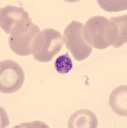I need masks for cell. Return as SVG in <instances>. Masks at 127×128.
Instances as JSON below:
<instances>
[{"mask_svg":"<svg viewBox=\"0 0 127 128\" xmlns=\"http://www.w3.org/2000/svg\"><path fill=\"white\" fill-rule=\"evenodd\" d=\"M82 34L91 47L104 50L110 46L115 48L118 39V29L112 20L103 16H94L83 25Z\"/></svg>","mask_w":127,"mask_h":128,"instance_id":"1","label":"cell"},{"mask_svg":"<svg viewBox=\"0 0 127 128\" xmlns=\"http://www.w3.org/2000/svg\"><path fill=\"white\" fill-rule=\"evenodd\" d=\"M63 36L60 32L52 28H47L35 35L32 44V54L35 60L48 62L61 50Z\"/></svg>","mask_w":127,"mask_h":128,"instance_id":"2","label":"cell"},{"mask_svg":"<svg viewBox=\"0 0 127 128\" xmlns=\"http://www.w3.org/2000/svg\"><path fill=\"white\" fill-rule=\"evenodd\" d=\"M34 24L23 8L8 5L1 8L0 26L7 34L15 35L26 32Z\"/></svg>","mask_w":127,"mask_h":128,"instance_id":"3","label":"cell"},{"mask_svg":"<svg viewBox=\"0 0 127 128\" xmlns=\"http://www.w3.org/2000/svg\"><path fill=\"white\" fill-rule=\"evenodd\" d=\"M83 24L73 20L64 32L63 40L66 48L77 61H82L91 54L92 48L85 40L82 34Z\"/></svg>","mask_w":127,"mask_h":128,"instance_id":"4","label":"cell"},{"mask_svg":"<svg viewBox=\"0 0 127 128\" xmlns=\"http://www.w3.org/2000/svg\"><path fill=\"white\" fill-rule=\"evenodd\" d=\"M25 75L19 64L11 60L0 63V91L3 94H12L22 87Z\"/></svg>","mask_w":127,"mask_h":128,"instance_id":"5","label":"cell"},{"mask_svg":"<svg viewBox=\"0 0 127 128\" xmlns=\"http://www.w3.org/2000/svg\"><path fill=\"white\" fill-rule=\"evenodd\" d=\"M40 32L38 26L34 24L26 32L10 35L9 44L15 54L19 56H28L32 54V44L35 35Z\"/></svg>","mask_w":127,"mask_h":128,"instance_id":"6","label":"cell"},{"mask_svg":"<svg viewBox=\"0 0 127 128\" xmlns=\"http://www.w3.org/2000/svg\"><path fill=\"white\" fill-rule=\"evenodd\" d=\"M98 122L96 116L89 110H80L73 114L68 121L69 128H96Z\"/></svg>","mask_w":127,"mask_h":128,"instance_id":"7","label":"cell"},{"mask_svg":"<svg viewBox=\"0 0 127 128\" xmlns=\"http://www.w3.org/2000/svg\"><path fill=\"white\" fill-rule=\"evenodd\" d=\"M109 105L113 112L127 116V86L121 85L113 90L109 97Z\"/></svg>","mask_w":127,"mask_h":128,"instance_id":"8","label":"cell"},{"mask_svg":"<svg viewBox=\"0 0 127 128\" xmlns=\"http://www.w3.org/2000/svg\"><path fill=\"white\" fill-rule=\"evenodd\" d=\"M117 24L119 30V39L117 48H120L127 42V16L126 14L119 17H111Z\"/></svg>","mask_w":127,"mask_h":128,"instance_id":"9","label":"cell"},{"mask_svg":"<svg viewBox=\"0 0 127 128\" xmlns=\"http://www.w3.org/2000/svg\"><path fill=\"white\" fill-rule=\"evenodd\" d=\"M98 4L105 11L109 12H119L126 10V0H98Z\"/></svg>","mask_w":127,"mask_h":128,"instance_id":"10","label":"cell"},{"mask_svg":"<svg viewBox=\"0 0 127 128\" xmlns=\"http://www.w3.org/2000/svg\"><path fill=\"white\" fill-rule=\"evenodd\" d=\"M54 67L57 72L61 74H67L72 70L73 67V62L68 52L59 56L56 59Z\"/></svg>","mask_w":127,"mask_h":128,"instance_id":"11","label":"cell"}]
</instances>
